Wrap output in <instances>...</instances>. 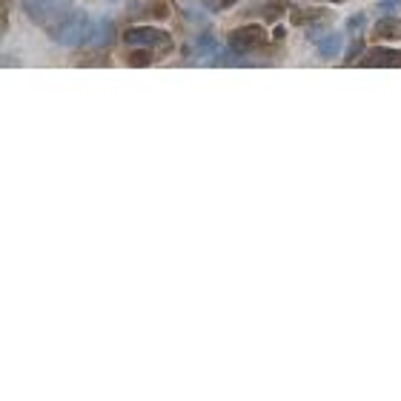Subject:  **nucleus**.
<instances>
[{
  "instance_id": "obj_1",
  "label": "nucleus",
  "mask_w": 401,
  "mask_h": 401,
  "mask_svg": "<svg viewBox=\"0 0 401 401\" xmlns=\"http://www.w3.org/2000/svg\"><path fill=\"white\" fill-rule=\"evenodd\" d=\"M227 46H230L235 55L244 58V66H264L267 58H264L261 52L270 46V32H267L264 26H255V24L238 26V29H233V32L227 35Z\"/></svg>"
},
{
  "instance_id": "obj_2",
  "label": "nucleus",
  "mask_w": 401,
  "mask_h": 401,
  "mask_svg": "<svg viewBox=\"0 0 401 401\" xmlns=\"http://www.w3.org/2000/svg\"><path fill=\"white\" fill-rule=\"evenodd\" d=\"M92 18L86 15V12H69L66 18H61L52 29H46L49 32V38H52V44L55 46H64V49H75V46H83L86 41H89V35H92Z\"/></svg>"
},
{
  "instance_id": "obj_3",
  "label": "nucleus",
  "mask_w": 401,
  "mask_h": 401,
  "mask_svg": "<svg viewBox=\"0 0 401 401\" xmlns=\"http://www.w3.org/2000/svg\"><path fill=\"white\" fill-rule=\"evenodd\" d=\"M123 44L129 49H152L158 55H166L175 49V41L166 29H155V26H129L123 32Z\"/></svg>"
},
{
  "instance_id": "obj_4",
  "label": "nucleus",
  "mask_w": 401,
  "mask_h": 401,
  "mask_svg": "<svg viewBox=\"0 0 401 401\" xmlns=\"http://www.w3.org/2000/svg\"><path fill=\"white\" fill-rule=\"evenodd\" d=\"M24 12L29 15L32 24L52 29L61 18H66L72 12V0H21Z\"/></svg>"
},
{
  "instance_id": "obj_5",
  "label": "nucleus",
  "mask_w": 401,
  "mask_h": 401,
  "mask_svg": "<svg viewBox=\"0 0 401 401\" xmlns=\"http://www.w3.org/2000/svg\"><path fill=\"white\" fill-rule=\"evenodd\" d=\"M361 66H370V69H378V66H387V69H395L401 66V49H390V46H372L361 55Z\"/></svg>"
},
{
  "instance_id": "obj_6",
  "label": "nucleus",
  "mask_w": 401,
  "mask_h": 401,
  "mask_svg": "<svg viewBox=\"0 0 401 401\" xmlns=\"http://www.w3.org/2000/svg\"><path fill=\"white\" fill-rule=\"evenodd\" d=\"M183 52H186L189 61H213L221 52V46H218V41L210 32H204V35H198L195 41H189Z\"/></svg>"
},
{
  "instance_id": "obj_7",
  "label": "nucleus",
  "mask_w": 401,
  "mask_h": 401,
  "mask_svg": "<svg viewBox=\"0 0 401 401\" xmlns=\"http://www.w3.org/2000/svg\"><path fill=\"white\" fill-rule=\"evenodd\" d=\"M310 38H313V44H315V52H318L324 61L338 58V55H341V49H344V41H341V35H338V32H324V29H315V32H310Z\"/></svg>"
},
{
  "instance_id": "obj_8",
  "label": "nucleus",
  "mask_w": 401,
  "mask_h": 401,
  "mask_svg": "<svg viewBox=\"0 0 401 401\" xmlns=\"http://www.w3.org/2000/svg\"><path fill=\"white\" fill-rule=\"evenodd\" d=\"M112 38H115V24H112V18H101V21H95L86 46L95 49V52H103V49H109Z\"/></svg>"
},
{
  "instance_id": "obj_9",
  "label": "nucleus",
  "mask_w": 401,
  "mask_h": 401,
  "mask_svg": "<svg viewBox=\"0 0 401 401\" xmlns=\"http://www.w3.org/2000/svg\"><path fill=\"white\" fill-rule=\"evenodd\" d=\"M375 38H384V41H398L401 38V18H381L375 24Z\"/></svg>"
},
{
  "instance_id": "obj_10",
  "label": "nucleus",
  "mask_w": 401,
  "mask_h": 401,
  "mask_svg": "<svg viewBox=\"0 0 401 401\" xmlns=\"http://www.w3.org/2000/svg\"><path fill=\"white\" fill-rule=\"evenodd\" d=\"M155 61V52L152 49H132L129 55H126V64L129 66H149Z\"/></svg>"
},
{
  "instance_id": "obj_11",
  "label": "nucleus",
  "mask_w": 401,
  "mask_h": 401,
  "mask_svg": "<svg viewBox=\"0 0 401 401\" xmlns=\"http://www.w3.org/2000/svg\"><path fill=\"white\" fill-rule=\"evenodd\" d=\"M361 55H364V38L358 35V38L347 46V52H344V64H347V66H352L355 61H361Z\"/></svg>"
},
{
  "instance_id": "obj_12",
  "label": "nucleus",
  "mask_w": 401,
  "mask_h": 401,
  "mask_svg": "<svg viewBox=\"0 0 401 401\" xmlns=\"http://www.w3.org/2000/svg\"><path fill=\"white\" fill-rule=\"evenodd\" d=\"M181 12L186 15V21L189 24H198V26H207V15L200 12L198 6H181Z\"/></svg>"
},
{
  "instance_id": "obj_13",
  "label": "nucleus",
  "mask_w": 401,
  "mask_h": 401,
  "mask_svg": "<svg viewBox=\"0 0 401 401\" xmlns=\"http://www.w3.org/2000/svg\"><path fill=\"white\" fill-rule=\"evenodd\" d=\"M364 26H367V15H364V12H358V15H350V21H347V32H352V35H361V32H364Z\"/></svg>"
},
{
  "instance_id": "obj_14",
  "label": "nucleus",
  "mask_w": 401,
  "mask_h": 401,
  "mask_svg": "<svg viewBox=\"0 0 401 401\" xmlns=\"http://www.w3.org/2000/svg\"><path fill=\"white\" fill-rule=\"evenodd\" d=\"M401 6V0H381L378 4V12H392V9H398Z\"/></svg>"
},
{
  "instance_id": "obj_15",
  "label": "nucleus",
  "mask_w": 401,
  "mask_h": 401,
  "mask_svg": "<svg viewBox=\"0 0 401 401\" xmlns=\"http://www.w3.org/2000/svg\"><path fill=\"white\" fill-rule=\"evenodd\" d=\"M330 4H344V0H330Z\"/></svg>"
},
{
  "instance_id": "obj_16",
  "label": "nucleus",
  "mask_w": 401,
  "mask_h": 401,
  "mask_svg": "<svg viewBox=\"0 0 401 401\" xmlns=\"http://www.w3.org/2000/svg\"><path fill=\"white\" fill-rule=\"evenodd\" d=\"M106 4H115V0H106Z\"/></svg>"
}]
</instances>
